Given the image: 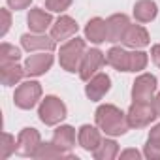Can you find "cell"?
<instances>
[{
	"label": "cell",
	"mask_w": 160,
	"mask_h": 160,
	"mask_svg": "<svg viewBox=\"0 0 160 160\" xmlns=\"http://www.w3.org/2000/svg\"><path fill=\"white\" fill-rule=\"evenodd\" d=\"M143 154H145L149 160H160V145L147 143L145 149H143Z\"/></svg>",
	"instance_id": "obj_28"
},
{
	"label": "cell",
	"mask_w": 160,
	"mask_h": 160,
	"mask_svg": "<svg viewBox=\"0 0 160 160\" xmlns=\"http://www.w3.org/2000/svg\"><path fill=\"white\" fill-rule=\"evenodd\" d=\"M25 73V66H19L17 62H10V64H0V79H2L4 87H12L15 83H19Z\"/></svg>",
	"instance_id": "obj_15"
},
{
	"label": "cell",
	"mask_w": 160,
	"mask_h": 160,
	"mask_svg": "<svg viewBox=\"0 0 160 160\" xmlns=\"http://www.w3.org/2000/svg\"><path fill=\"white\" fill-rule=\"evenodd\" d=\"M151 57H152L154 64L160 68V45H152V49H151Z\"/></svg>",
	"instance_id": "obj_33"
},
{
	"label": "cell",
	"mask_w": 160,
	"mask_h": 160,
	"mask_svg": "<svg viewBox=\"0 0 160 160\" xmlns=\"http://www.w3.org/2000/svg\"><path fill=\"white\" fill-rule=\"evenodd\" d=\"M104 62H106V58H104V53L100 49L85 51L83 60H81V64H79V77H81L83 81H89V79L102 68Z\"/></svg>",
	"instance_id": "obj_7"
},
{
	"label": "cell",
	"mask_w": 160,
	"mask_h": 160,
	"mask_svg": "<svg viewBox=\"0 0 160 160\" xmlns=\"http://www.w3.org/2000/svg\"><path fill=\"white\" fill-rule=\"evenodd\" d=\"M27 23H28V28L32 32L42 34L49 28V25L53 23V17H51V13L43 12L42 8H34V10H30V13L27 17Z\"/></svg>",
	"instance_id": "obj_14"
},
{
	"label": "cell",
	"mask_w": 160,
	"mask_h": 160,
	"mask_svg": "<svg viewBox=\"0 0 160 160\" xmlns=\"http://www.w3.org/2000/svg\"><path fill=\"white\" fill-rule=\"evenodd\" d=\"M72 4V0H45V6L51 12H64Z\"/></svg>",
	"instance_id": "obj_27"
},
{
	"label": "cell",
	"mask_w": 160,
	"mask_h": 160,
	"mask_svg": "<svg viewBox=\"0 0 160 160\" xmlns=\"http://www.w3.org/2000/svg\"><path fill=\"white\" fill-rule=\"evenodd\" d=\"M0 19H2V23H0V25H2V27H0V36H4L8 30H10V25H12V17H10V12L8 10H0Z\"/></svg>",
	"instance_id": "obj_29"
},
{
	"label": "cell",
	"mask_w": 160,
	"mask_h": 160,
	"mask_svg": "<svg viewBox=\"0 0 160 160\" xmlns=\"http://www.w3.org/2000/svg\"><path fill=\"white\" fill-rule=\"evenodd\" d=\"M156 12H158V8H156V4L152 0H139V2H136V6H134V17L139 23L152 21L156 17Z\"/></svg>",
	"instance_id": "obj_22"
},
{
	"label": "cell",
	"mask_w": 160,
	"mask_h": 160,
	"mask_svg": "<svg viewBox=\"0 0 160 160\" xmlns=\"http://www.w3.org/2000/svg\"><path fill=\"white\" fill-rule=\"evenodd\" d=\"M122 42H124V45H128L132 49L145 47V45H149V32L139 25H130Z\"/></svg>",
	"instance_id": "obj_17"
},
{
	"label": "cell",
	"mask_w": 160,
	"mask_h": 160,
	"mask_svg": "<svg viewBox=\"0 0 160 160\" xmlns=\"http://www.w3.org/2000/svg\"><path fill=\"white\" fill-rule=\"evenodd\" d=\"M147 62H149L147 53H143V51H134V53H130V72L145 70Z\"/></svg>",
	"instance_id": "obj_26"
},
{
	"label": "cell",
	"mask_w": 160,
	"mask_h": 160,
	"mask_svg": "<svg viewBox=\"0 0 160 160\" xmlns=\"http://www.w3.org/2000/svg\"><path fill=\"white\" fill-rule=\"evenodd\" d=\"M32 0H8V6L12 10H27Z\"/></svg>",
	"instance_id": "obj_30"
},
{
	"label": "cell",
	"mask_w": 160,
	"mask_h": 160,
	"mask_svg": "<svg viewBox=\"0 0 160 160\" xmlns=\"http://www.w3.org/2000/svg\"><path fill=\"white\" fill-rule=\"evenodd\" d=\"M21 45L27 51H53L57 47V40L42 36V34H23L21 36Z\"/></svg>",
	"instance_id": "obj_12"
},
{
	"label": "cell",
	"mask_w": 160,
	"mask_h": 160,
	"mask_svg": "<svg viewBox=\"0 0 160 160\" xmlns=\"http://www.w3.org/2000/svg\"><path fill=\"white\" fill-rule=\"evenodd\" d=\"M77 30H79L77 23H75L72 17L62 15V17H58L57 23L53 25V28H51V38H53V40H68V38H72L73 34H77Z\"/></svg>",
	"instance_id": "obj_13"
},
{
	"label": "cell",
	"mask_w": 160,
	"mask_h": 160,
	"mask_svg": "<svg viewBox=\"0 0 160 160\" xmlns=\"http://www.w3.org/2000/svg\"><path fill=\"white\" fill-rule=\"evenodd\" d=\"M92 152H94L96 160H113L119 154V145L113 139H102L98 149H94Z\"/></svg>",
	"instance_id": "obj_23"
},
{
	"label": "cell",
	"mask_w": 160,
	"mask_h": 160,
	"mask_svg": "<svg viewBox=\"0 0 160 160\" xmlns=\"http://www.w3.org/2000/svg\"><path fill=\"white\" fill-rule=\"evenodd\" d=\"M147 143H154V145H160V124H156V126L151 130Z\"/></svg>",
	"instance_id": "obj_31"
},
{
	"label": "cell",
	"mask_w": 160,
	"mask_h": 160,
	"mask_svg": "<svg viewBox=\"0 0 160 160\" xmlns=\"http://www.w3.org/2000/svg\"><path fill=\"white\" fill-rule=\"evenodd\" d=\"M152 106H154V109H156V115L160 117V92L154 96V100H152Z\"/></svg>",
	"instance_id": "obj_34"
},
{
	"label": "cell",
	"mask_w": 160,
	"mask_h": 160,
	"mask_svg": "<svg viewBox=\"0 0 160 160\" xmlns=\"http://www.w3.org/2000/svg\"><path fill=\"white\" fill-rule=\"evenodd\" d=\"M83 55H85V40L73 38L60 47V66L66 72H75L79 70Z\"/></svg>",
	"instance_id": "obj_2"
},
{
	"label": "cell",
	"mask_w": 160,
	"mask_h": 160,
	"mask_svg": "<svg viewBox=\"0 0 160 160\" xmlns=\"http://www.w3.org/2000/svg\"><path fill=\"white\" fill-rule=\"evenodd\" d=\"M85 38L92 43H102L108 40V23L100 17H94L85 27Z\"/></svg>",
	"instance_id": "obj_16"
},
{
	"label": "cell",
	"mask_w": 160,
	"mask_h": 160,
	"mask_svg": "<svg viewBox=\"0 0 160 160\" xmlns=\"http://www.w3.org/2000/svg\"><path fill=\"white\" fill-rule=\"evenodd\" d=\"M154 91H156V77L152 73H143L134 81L132 98L134 102H151Z\"/></svg>",
	"instance_id": "obj_6"
},
{
	"label": "cell",
	"mask_w": 160,
	"mask_h": 160,
	"mask_svg": "<svg viewBox=\"0 0 160 160\" xmlns=\"http://www.w3.org/2000/svg\"><path fill=\"white\" fill-rule=\"evenodd\" d=\"M19 57H21V51L15 45H10V43H2V45H0V64L17 62Z\"/></svg>",
	"instance_id": "obj_24"
},
{
	"label": "cell",
	"mask_w": 160,
	"mask_h": 160,
	"mask_svg": "<svg viewBox=\"0 0 160 160\" xmlns=\"http://www.w3.org/2000/svg\"><path fill=\"white\" fill-rule=\"evenodd\" d=\"M38 115H40V121L42 122L53 126V124L60 122L66 117V106L57 96H45V100H42V104H40Z\"/></svg>",
	"instance_id": "obj_4"
},
{
	"label": "cell",
	"mask_w": 160,
	"mask_h": 160,
	"mask_svg": "<svg viewBox=\"0 0 160 160\" xmlns=\"http://www.w3.org/2000/svg\"><path fill=\"white\" fill-rule=\"evenodd\" d=\"M15 147H17L15 138H13L12 134L4 132V134H2V145H0V158L6 160L12 152H15Z\"/></svg>",
	"instance_id": "obj_25"
},
{
	"label": "cell",
	"mask_w": 160,
	"mask_h": 160,
	"mask_svg": "<svg viewBox=\"0 0 160 160\" xmlns=\"http://www.w3.org/2000/svg\"><path fill=\"white\" fill-rule=\"evenodd\" d=\"M53 143H55L60 151L70 152V151L73 149V145H75V132H73V128L68 126V124L58 126V128L55 130V134H53Z\"/></svg>",
	"instance_id": "obj_18"
},
{
	"label": "cell",
	"mask_w": 160,
	"mask_h": 160,
	"mask_svg": "<svg viewBox=\"0 0 160 160\" xmlns=\"http://www.w3.org/2000/svg\"><path fill=\"white\" fill-rule=\"evenodd\" d=\"M40 143H42V138H40V132L36 128H23L17 136L15 152L19 156H32L34 151L40 147Z\"/></svg>",
	"instance_id": "obj_8"
},
{
	"label": "cell",
	"mask_w": 160,
	"mask_h": 160,
	"mask_svg": "<svg viewBox=\"0 0 160 160\" xmlns=\"http://www.w3.org/2000/svg\"><path fill=\"white\" fill-rule=\"evenodd\" d=\"M108 42H121L124 40V34L130 27V21L124 13H115L108 21Z\"/></svg>",
	"instance_id": "obj_11"
},
{
	"label": "cell",
	"mask_w": 160,
	"mask_h": 160,
	"mask_svg": "<svg viewBox=\"0 0 160 160\" xmlns=\"http://www.w3.org/2000/svg\"><path fill=\"white\" fill-rule=\"evenodd\" d=\"M53 66V55L51 51H43V53H38V55H30L27 60H25V73L30 77H38L42 73H45L49 68Z\"/></svg>",
	"instance_id": "obj_9"
},
{
	"label": "cell",
	"mask_w": 160,
	"mask_h": 160,
	"mask_svg": "<svg viewBox=\"0 0 160 160\" xmlns=\"http://www.w3.org/2000/svg\"><path fill=\"white\" fill-rule=\"evenodd\" d=\"M126 158H134V160H138V158H141V152L136 151V149H126L124 152H121V160H126Z\"/></svg>",
	"instance_id": "obj_32"
},
{
	"label": "cell",
	"mask_w": 160,
	"mask_h": 160,
	"mask_svg": "<svg viewBox=\"0 0 160 160\" xmlns=\"http://www.w3.org/2000/svg\"><path fill=\"white\" fill-rule=\"evenodd\" d=\"M100 143H102V136L94 126L83 124L79 128V145H81L85 151H94V149H98Z\"/></svg>",
	"instance_id": "obj_19"
},
{
	"label": "cell",
	"mask_w": 160,
	"mask_h": 160,
	"mask_svg": "<svg viewBox=\"0 0 160 160\" xmlns=\"http://www.w3.org/2000/svg\"><path fill=\"white\" fill-rule=\"evenodd\" d=\"M94 119H96L98 128L104 130L108 136H122L130 128L128 121H126V115L111 104L100 106L94 113Z\"/></svg>",
	"instance_id": "obj_1"
},
{
	"label": "cell",
	"mask_w": 160,
	"mask_h": 160,
	"mask_svg": "<svg viewBox=\"0 0 160 160\" xmlns=\"http://www.w3.org/2000/svg\"><path fill=\"white\" fill-rule=\"evenodd\" d=\"M108 64L113 66L119 72H130V53L124 51L122 47H111L106 57Z\"/></svg>",
	"instance_id": "obj_20"
},
{
	"label": "cell",
	"mask_w": 160,
	"mask_h": 160,
	"mask_svg": "<svg viewBox=\"0 0 160 160\" xmlns=\"http://www.w3.org/2000/svg\"><path fill=\"white\" fill-rule=\"evenodd\" d=\"M111 89V79L108 73H96L89 79V83L85 87V94L92 100V102H98L102 100Z\"/></svg>",
	"instance_id": "obj_10"
},
{
	"label": "cell",
	"mask_w": 160,
	"mask_h": 160,
	"mask_svg": "<svg viewBox=\"0 0 160 160\" xmlns=\"http://www.w3.org/2000/svg\"><path fill=\"white\" fill-rule=\"evenodd\" d=\"M156 109L152 102H134L126 113V121L130 128H145L156 119Z\"/></svg>",
	"instance_id": "obj_3"
},
{
	"label": "cell",
	"mask_w": 160,
	"mask_h": 160,
	"mask_svg": "<svg viewBox=\"0 0 160 160\" xmlns=\"http://www.w3.org/2000/svg\"><path fill=\"white\" fill-rule=\"evenodd\" d=\"M42 96V85L38 81H25L17 87L13 94V102L21 109H32Z\"/></svg>",
	"instance_id": "obj_5"
},
{
	"label": "cell",
	"mask_w": 160,
	"mask_h": 160,
	"mask_svg": "<svg viewBox=\"0 0 160 160\" xmlns=\"http://www.w3.org/2000/svg\"><path fill=\"white\" fill-rule=\"evenodd\" d=\"M32 156L38 158V160H49V158H68V160H75L73 154L60 151L53 141H51V143H40V147L34 151Z\"/></svg>",
	"instance_id": "obj_21"
}]
</instances>
